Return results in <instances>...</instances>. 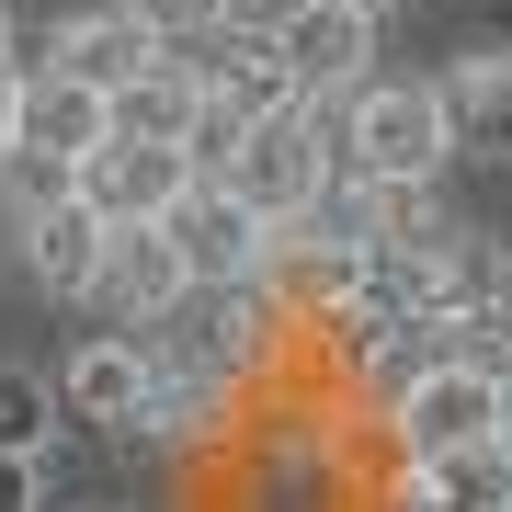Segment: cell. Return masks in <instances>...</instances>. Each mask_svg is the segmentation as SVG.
I'll list each match as a JSON object with an SVG mask.
<instances>
[{
	"instance_id": "obj_15",
	"label": "cell",
	"mask_w": 512,
	"mask_h": 512,
	"mask_svg": "<svg viewBox=\"0 0 512 512\" xmlns=\"http://www.w3.org/2000/svg\"><path fill=\"white\" fill-rule=\"evenodd\" d=\"M296 12H308V0H228V35H262V46H274Z\"/></svg>"
},
{
	"instance_id": "obj_9",
	"label": "cell",
	"mask_w": 512,
	"mask_h": 512,
	"mask_svg": "<svg viewBox=\"0 0 512 512\" xmlns=\"http://www.w3.org/2000/svg\"><path fill=\"white\" fill-rule=\"evenodd\" d=\"M160 23L137 12V0H103V12H69L46 35V69H69V80H103V92H126L137 69H160Z\"/></svg>"
},
{
	"instance_id": "obj_2",
	"label": "cell",
	"mask_w": 512,
	"mask_h": 512,
	"mask_svg": "<svg viewBox=\"0 0 512 512\" xmlns=\"http://www.w3.org/2000/svg\"><path fill=\"white\" fill-rule=\"evenodd\" d=\"M330 171H342V137L319 126V103H296V114H274V126L239 137V160L217 171V183L239 205H262L274 228H308L319 205H330Z\"/></svg>"
},
{
	"instance_id": "obj_12",
	"label": "cell",
	"mask_w": 512,
	"mask_h": 512,
	"mask_svg": "<svg viewBox=\"0 0 512 512\" xmlns=\"http://www.w3.org/2000/svg\"><path fill=\"white\" fill-rule=\"evenodd\" d=\"M444 114H456V148L478 160H512V46H478L444 69Z\"/></svg>"
},
{
	"instance_id": "obj_8",
	"label": "cell",
	"mask_w": 512,
	"mask_h": 512,
	"mask_svg": "<svg viewBox=\"0 0 512 512\" xmlns=\"http://www.w3.org/2000/svg\"><path fill=\"white\" fill-rule=\"evenodd\" d=\"M274 46H285V69H296L308 103H353V92L376 80V69H365V57H376V12H353V0H308Z\"/></svg>"
},
{
	"instance_id": "obj_16",
	"label": "cell",
	"mask_w": 512,
	"mask_h": 512,
	"mask_svg": "<svg viewBox=\"0 0 512 512\" xmlns=\"http://www.w3.org/2000/svg\"><path fill=\"white\" fill-rule=\"evenodd\" d=\"M160 35H205V23H228V0H137Z\"/></svg>"
},
{
	"instance_id": "obj_17",
	"label": "cell",
	"mask_w": 512,
	"mask_h": 512,
	"mask_svg": "<svg viewBox=\"0 0 512 512\" xmlns=\"http://www.w3.org/2000/svg\"><path fill=\"white\" fill-rule=\"evenodd\" d=\"M35 478H46V456H0V512H35Z\"/></svg>"
},
{
	"instance_id": "obj_6",
	"label": "cell",
	"mask_w": 512,
	"mask_h": 512,
	"mask_svg": "<svg viewBox=\"0 0 512 512\" xmlns=\"http://www.w3.org/2000/svg\"><path fill=\"white\" fill-rule=\"evenodd\" d=\"M183 296H205L194 262H183V239H171V228H114V251H103V274H92V308L114 330H160Z\"/></svg>"
},
{
	"instance_id": "obj_19",
	"label": "cell",
	"mask_w": 512,
	"mask_h": 512,
	"mask_svg": "<svg viewBox=\"0 0 512 512\" xmlns=\"http://www.w3.org/2000/svg\"><path fill=\"white\" fill-rule=\"evenodd\" d=\"M0 57H12V12H0Z\"/></svg>"
},
{
	"instance_id": "obj_4",
	"label": "cell",
	"mask_w": 512,
	"mask_h": 512,
	"mask_svg": "<svg viewBox=\"0 0 512 512\" xmlns=\"http://www.w3.org/2000/svg\"><path fill=\"white\" fill-rule=\"evenodd\" d=\"M194 183H205L194 148H148V137H114L103 160L80 171V194L103 205V228H171L194 205Z\"/></svg>"
},
{
	"instance_id": "obj_7",
	"label": "cell",
	"mask_w": 512,
	"mask_h": 512,
	"mask_svg": "<svg viewBox=\"0 0 512 512\" xmlns=\"http://www.w3.org/2000/svg\"><path fill=\"white\" fill-rule=\"evenodd\" d=\"M103 148H114V92H103V80H69V69H23V160L92 171Z\"/></svg>"
},
{
	"instance_id": "obj_14",
	"label": "cell",
	"mask_w": 512,
	"mask_h": 512,
	"mask_svg": "<svg viewBox=\"0 0 512 512\" xmlns=\"http://www.w3.org/2000/svg\"><path fill=\"white\" fill-rule=\"evenodd\" d=\"M46 410H69V387H46L35 365H0V456H46Z\"/></svg>"
},
{
	"instance_id": "obj_18",
	"label": "cell",
	"mask_w": 512,
	"mask_h": 512,
	"mask_svg": "<svg viewBox=\"0 0 512 512\" xmlns=\"http://www.w3.org/2000/svg\"><path fill=\"white\" fill-rule=\"evenodd\" d=\"M12 148H23V69L0 57V160H12Z\"/></svg>"
},
{
	"instance_id": "obj_11",
	"label": "cell",
	"mask_w": 512,
	"mask_h": 512,
	"mask_svg": "<svg viewBox=\"0 0 512 512\" xmlns=\"http://www.w3.org/2000/svg\"><path fill=\"white\" fill-rule=\"evenodd\" d=\"M114 137H148V148H194L205 137V69L194 57H160L114 92Z\"/></svg>"
},
{
	"instance_id": "obj_13",
	"label": "cell",
	"mask_w": 512,
	"mask_h": 512,
	"mask_svg": "<svg viewBox=\"0 0 512 512\" xmlns=\"http://www.w3.org/2000/svg\"><path fill=\"white\" fill-rule=\"evenodd\" d=\"M421 512H512V444H467V456H421L410 467Z\"/></svg>"
},
{
	"instance_id": "obj_20",
	"label": "cell",
	"mask_w": 512,
	"mask_h": 512,
	"mask_svg": "<svg viewBox=\"0 0 512 512\" xmlns=\"http://www.w3.org/2000/svg\"><path fill=\"white\" fill-rule=\"evenodd\" d=\"M353 12H387V0H353Z\"/></svg>"
},
{
	"instance_id": "obj_10",
	"label": "cell",
	"mask_w": 512,
	"mask_h": 512,
	"mask_svg": "<svg viewBox=\"0 0 512 512\" xmlns=\"http://www.w3.org/2000/svg\"><path fill=\"white\" fill-rule=\"evenodd\" d=\"M12 239H23V274H35L46 296H92L103 251H114V228H103V205H92V194L23 205V217H12Z\"/></svg>"
},
{
	"instance_id": "obj_5",
	"label": "cell",
	"mask_w": 512,
	"mask_h": 512,
	"mask_svg": "<svg viewBox=\"0 0 512 512\" xmlns=\"http://www.w3.org/2000/svg\"><path fill=\"white\" fill-rule=\"evenodd\" d=\"M160 353H148V330H92V342L57 365V387H69L80 421H114V433H148L160 421Z\"/></svg>"
},
{
	"instance_id": "obj_3",
	"label": "cell",
	"mask_w": 512,
	"mask_h": 512,
	"mask_svg": "<svg viewBox=\"0 0 512 512\" xmlns=\"http://www.w3.org/2000/svg\"><path fill=\"white\" fill-rule=\"evenodd\" d=\"M171 239H183V262H194V285H205V296H251V285H274V274H285V228L262 217V205H239L217 171L194 183V205L171 217Z\"/></svg>"
},
{
	"instance_id": "obj_1",
	"label": "cell",
	"mask_w": 512,
	"mask_h": 512,
	"mask_svg": "<svg viewBox=\"0 0 512 512\" xmlns=\"http://www.w3.org/2000/svg\"><path fill=\"white\" fill-rule=\"evenodd\" d=\"M456 160V114H444V80H365L342 103V171L353 183H433Z\"/></svg>"
}]
</instances>
